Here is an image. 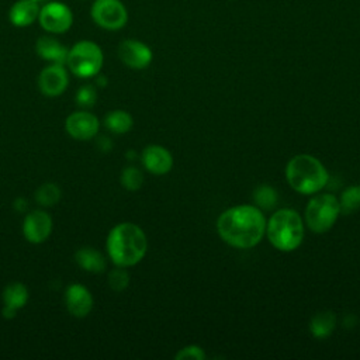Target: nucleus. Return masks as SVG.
<instances>
[{
	"mask_svg": "<svg viewBox=\"0 0 360 360\" xmlns=\"http://www.w3.org/2000/svg\"><path fill=\"white\" fill-rule=\"evenodd\" d=\"M266 217L253 204L233 205L222 211L217 219L219 238L232 248L250 249L263 239L266 233Z\"/></svg>",
	"mask_w": 360,
	"mask_h": 360,
	"instance_id": "f257e3e1",
	"label": "nucleus"
},
{
	"mask_svg": "<svg viewBox=\"0 0 360 360\" xmlns=\"http://www.w3.org/2000/svg\"><path fill=\"white\" fill-rule=\"evenodd\" d=\"M107 255L115 266L138 264L148 250V239L142 228L134 222H121L111 228L105 240Z\"/></svg>",
	"mask_w": 360,
	"mask_h": 360,
	"instance_id": "f03ea898",
	"label": "nucleus"
},
{
	"mask_svg": "<svg viewBox=\"0 0 360 360\" xmlns=\"http://www.w3.org/2000/svg\"><path fill=\"white\" fill-rule=\"evenodd\" d=\"M285 179L297 193L314 195L326 187L329 173L319 159L308 153H300L287 162Z\"/></svg>",
	"mask_w": 360,
	"mask_h": 360,
	"instance_id": "7ed1b4c3",
	"label": "nucleus"
},
{
	"mask_svg": "<svg viewBox=\"0 0 360 360\" xmlns=\"http://www.w3.org/2000/svg\"><path fill=\"white\" fill-rule=\"evenodd\" d=\"M304 219L292 208H280L266 222L269 242L281 252H292L302 243Z\"/></svg>",
	"mask_w": 360,
	"mask_h": 360,
	"instance_id": "20e7f679",
	"label": "nucleus"
},
{
	"mask_svg": "<svg viewBox=\"0 0 360 360\" xmlns=\"http://www.w3.org/2000/svg\"><path fill=\"white\" fill-rule=\"evenodd\" d=\"M339 198L330 193H316L308 201L304 212V224L315 233L329 231L340 215Z\"/></svg>",
	"mask_w": 360,
	"mask_h": 360,
	"instance_id": "39448f33",
	"label": "nucleus"
},
{
	"mask_svg": "<svg viewBox=\"0 0 360 360\" xmlns=\"http://www.w3.org/2000/svg\"><path fill=\"white\" fill-rule=\"evenodd\" d=\"M104 63V55L101 48L90 39L77 41L69 48L66 66L77 77L87 79L100 73Z\"/></svg>",
	"mask_w": 360,
	"mask_h": 360,
	"instance_id": "423d86ee",
	"label": "nucleus"
},
{
	"mask_svg": "<svg viewBox=\"0 0 360 360\" xmlns=\"http://www.w3.org/2000/svg\"><path fill=\"white\" fill-rule=\"evenodd\" d=\"M94 24L105 31H118L128 22V10L121 0H94L90 7Z\"/></svg>",
	"mask_w": 360,
	"mask_h": 360,
	"instance_id": "0eeeda50",
	"label": "nucleus"
},
{
	"mask_svg": "<svg viewBox=\"0 0 360 360\" xmlns=\"http://www.w3.org/2000/svg\"><path fill=\"white\" fill-rule=\"evenodd\" d=\"M38 22L49 34H63L73 24V13L62 1H48L39 8Z\"/></svg>",
	"mask_w": 360,
	"mask_h": 360,
	"instance_id": "6e6552de",
	"label": "nucleus"
},
{
	"mask_svg": "<svg viewBox=\"0 0 360 360\" xmlns=\"http://www.w3.org/2000/svg\"><path fill=\"white\" fill-rule=\"evenodd\" d=\"M118 58L125 66L141 70L150 65L153 52L145 42L135 38H127L118 45Z\"/></svg>",
	"mask_w": 360,
	"mask_h": 360,
	"instance_id": "1a4fd4ad",
	"label": "nucleus"
},
{
	"mask_svg": "<svg viewBox=\"0 0 360 360\" xmlns=\"http://www.w3.org/2000/svg\"><path fill=\"white\" fill-rule=\"evenodd\" d=\"M100 121L90 111H73L65 121V131L77 141H89L98 134Z\"/></svg>",
	"mask_w": 360,
	"mask_h": 360,
	"instance_id": "9d476101",
	"label": "nucleus"
},
{
	"mask_svg": "<svg viewBox=\"0 0 360 360\" xmlns=\"http://www.w3.org/2000/svg\"><path fill=\"white\" fill-rule=\"evenodd\" d=\"M69 84V75L65 65L49 63L38 76V87L44 96H60Z\"/></svg>",
	"mask_w": 360,
	"mask_h": 360,
	"instance_id": "9b49d317",
	"label": "nucleus"
},
{
	"mask_svg": "<svg viewBox=\"0 0 360 360\" xmlns=\"http://www.w3.org/2000/svg\"><path fill=\"white\" fill-rule=\"evenodd\" d=\"M22 235L31 243L45 242L52 232V218L44 210L30 211L22 219Z\"/></svg>",
	"mask_w": 360,
	"mask_h": 360,
	"instance_id": "f8f14e48",
	"label": "nucleus"
},
{
	"mask_svg": "<svg viewBox=\"0 0 360 360\" xmlns=\"http://www.w3.org/2000/svg\"><path fill=\"white\" fill-rule=\"evenodd\" d=\"M142 166L152 174L162 176L172 170L173 156L162 145H148L141 153Z\"/></svg>",
	"mask_w": 360,
	"mask_h": 360,
	"instance_id": "ddd939ff",
	"label": "nucleus"
},
{
	"mask_svg": "<svg viewBox=\"0 0 360 360\" xmlns=\"http://www.w3.org/2000/svg\"><path fill=\"white\" fill-rule=\"evenodd\" d=\"M65 305L75 318H84L93 308V295L83 284L73 283L65 291Z\"/></svg>",
	"mask_w": 360,
	"mask_h": 360,
	"instance_id": "4468645a",
	"label": "nucleus"
},
{
	"mask_svg": "<svg viewBox=\"0 0 360 360\" xmlns=\"http://www.w3.org/2000/svg\"><path fill=\"white\" fill-rule=\"evenodd\" d=\"M35 51L41 59L49 63H60V65L66 63V58L69 52V49L60 41H58L55 37H51V35L39 37L35 42Z\"/></svg>",
	"mask_w": 360,
	"mask_h": 360,
	"instance_id": "2eb2a0df",
	"label": "nucleus"
},
{
	"mask_svg": "<svg viewBox=\"0 0 360 360\" xmlns=\"http://www.w3.org/2000/svg\"><path fill=\"white\" fill-rule=\"evenodd\" d=\"M39 8V3L34 0H17L8 10V20L14 27H30L38 20Z\"/></svg>",
	"mask_w": 360,
	"mask_h": 360,
	"instance_id": "dca6fc26",
	"label": "nucleus"
},
{
	"mask_svg": "<svg viewBox=\"0 0 360 360\" xmlns=\"http://www.w3.org/2000/svg\"><path fill=\"white\" fill-rule=\"evenodd\" d=\"M75 260L76 263L89 273H103L107 267V262L104 255L91 248V246H83L75 252Z\"/></svg>",
	"mask_w": 360,
	"mask_h": 360,
	"instance_id": "f3484780",
	"label": "nucleus"
},
{
	"mask_svg": "<svg viewBox=\"0 0 360 360\" xmlns=\"http://www.w3.org/2000/svg\"><path fill=\"white\" fill-rule=\"evenodd\" d=\"M336 326V315L332 311L315 314L309 321V330L316 339H326Z\"/></svg>",
	"mask_w": 360,
	"mask_h": 360,
	"instance_id": "a211bd4d",
	"label": "nucleus"
},
{
	"mask_svg": "<svg viewBox=\"0 0 360 360\" xmlns=\"http://www.w3.org/2000/svg\"><path fill=\"white\" fill-rule=\"evenodd\" d=\"M134 125L132 115L125 110L108 111L104 117V127L115 135L127 134Z\"/></svg>",
	"mask_w": 360,
	"mask_h": 360,
	"instance_id": "6ab92c4d",
	"label": "nucleus"
},
{
	"mask_svg": "<svg viewBox=\"0 0 360 360\" xmlns=\"http://www.w3.org/2000/svg\"><path fill=\"white\" fill-rule=\"evenodd\" d=\"M28 288L20 283V281H13L7 284L3 290V302L4 307L13 308V309H21L25 307L28 301Z\"/></svg>",
	"mask_w": 360,
	"mask_h": 360,
	"instance_id": "aec40b11",
	"label": "nucleus"
},
{
	"mask_svg": "<svg viewBox=\"0 0 360 360\" xmlns=\"http://www.w3.org/2000/svg\"><path fill=\"white\" fill-rule=\"evenodd\" d=\"M35 200L42 207H52L60 200V188L55 183H44L35 191Z\"/></svg>",
	"mask_w": 360,
	"mask_h": 360,
	"instance_id": "412c9836",
	"label": "nucleus"
},
{
	"mask_svg": "<svg viewBox=\"0 0 360 360\" xmlns=\"http://www.w3.org/2000/svg\"><path fill=\"white\" fill-rule=\"evenodd\" d=\"M340 211L343 214H352L360 208V186H349L339 197Z\"/></svg>",
	"mask_w": 360,
	"mask_h": 360,
	"instance_id": "4be33fe9",
	"label": "nucleus"
},
{
	"mask_svg": "<svg viewBox=\"0 0 360 360\" xmlns=\"http://www.w3.org/2000/svg\"><path fill=\"white\" fill-rule=\"evenodd\" d=\"M277 191L269 184L259 186L253 193V200L260 210L273 208L277 204Z\"/></svg>",
	"mask_w": 360,
	"mask_h": 360,
	"instance_id": "5701e85b",
	"label": "nucleus"
},
{
	"mask_svg": "<svg viewBox=\"0 0 360 360\" xmlns=\"http://www.w3.org/2000/svg\"><path fill=\"white\" fill-rule=\"evenodd\" d=\"M120 181H121L122 187L127 188L128 191H136L143 184V174L138 167L128 166V167L122 169V172L120 174Z\"/></svg>",
	"mask_w": 360,
	"mask_h": 360,
	"instance_id": "b1692460",
	"label": "nucleus"
},
{
	"mask_svg": "<svg viewBox=\"0 0 360 360\" xmlns=\"http://www.w3.org/2000/svg\"><path fill=\"white\" fill-rule=\"evenodd\" d=\"M128 284H129V274L125 270V267L117 266L108 273V285L111 290L121 292L128 287Z\"/></svg>",
	"mask_w": 360,
	"mask_h": 360,
	"instance_id": "393cba45",
	"label": "nucleus"
},
{
	"mask_svg": "<svg viewBox=\"0 0 360 360\" xmlns=\"http://www.w3.org/2000/svg\"><path fill=\"white\" fill-rule=\"evenodd\" d=\"M75 101L83 108H90L97 101V90L93 84H83L75 94Z\"/></svg>",
	"mask_w": 360,
	"mask_h": 360,
	"instance_id": "a878e982",
	"label": "nucleus"
},
{
	"mask_svg": "<svg viewBox=\"0 0 360 360\" xmlns=\"http://www.w3.org/2000/svg\"><path fill=\"white\" fill-rule=\"evenodd\" d=\"M174 359L177 360H184V359H193V360H204L205 359V353L204 350L197 346V345H188L183 349H180L177 352V354L174 356Z\"/></svg>",
	"mask_w": 360,
	"mask_h": 360,
	"instance_id": "bb28decb",
	"label": "nucleus"
},
{
	"mask_svg": "<svg viewBox=\"0 0 360 360\" xmlns=\"http://www.w3.org/2000/svg\"><path fill=\"white\" fill-rule=\"evenodd\" d=\"M97 146L101 152H110L112 149V141L105 135L98 136L97 138Z\"/></svg>",
	"mask_w": 360,
	"mask_h": 360,
	"instance_id": "cd10ccee",
	"label": "nucleus"
},
{
	"mask_svg": "<svg viewBox=\"0 0 360 360\" xmlns=\"http://www.w3.org/2000/svg\"><path fill=\"white\" fill-rule=\"evenodd\" d=\"M13 207H14V210L18 211V212H25L27 208H28V201H27V198H24V197H18V198L14 200Z\"/></svg>",
	"mask_w": 360,
	"mask_h": 360,
	"instance_id": "c85d7f7f",
	"label": "nucleus"
},
{
	"mask_svg": "<svg viewBox=\"0 0 360 360\" xmlns=\"http://www.w3.org/2000/svg\"><path fill=\"white\" fill-rule=\"evenodd\" d=\"M1 314H3V316L6 319H13L17 315V309H13V308H8V307H3Z\"/></svg>",
	"mask_w": 360,
	"mask_h": 360,
	"instance_id": "c756f323",
	"label": "nucleus"
},
{
	"mask_svg": "<svg viewBox=\"0 0 360 360\" xmlns=\"http://www.w3.org/2000/svg\"><path fill=\"white\" fill-rule=\"evenodd\" d=\"M107 83H108V80H107V77L104 76V75H96V84L97 86H100V87H105L107 86Z\"/></svg>",
	"mask_w": 360,
	"mask_h": 360,
	"instance_id": "7c9ffc66",
	"label": "nucleus"
},
{
	"mask_svg": "<svg viewBox=\"0 0 360 360\" xmlns=\"http://www.w3.org/2000/svg\"><path fill=\"white\" fill-rule=\"evenodd\" d=\"M127 156H128L129 160H134V159L136 158V152H135V150H128V152H127Z\"/></svg>",
	"mask_w": 360,
	"mask_h": 360,
	"instance_id": "2f4dec72",
	"label": "nucleus"
},
{
	"mask_svg": "<svg viewBox=\"0 0 360 360\" xmlns=\"http://www.w3.org/2000/svg\"><path fill=\"white\" fill-rule=\"evenodd\" d=\"M34 1H37V3H42V1H45V0H34Z\"/></svg>",
	"mask_w": 360,
	"mask_h": 360,
	"instance_id": "473e14b6",
	"label": "nucleus"
}]
</instances>
